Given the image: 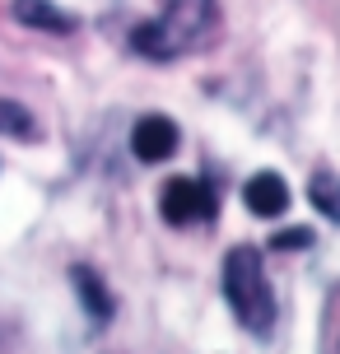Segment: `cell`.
<instances>
[{"mask_svg": "<svg viewBox=\"0 0 340 354\" xmlns=\"http://www.w3.org/2000/svg\"><path fill=\"white\" fill-rule=\"evenodd\" d=\"M215 24H219L215 0H168L159 19H149L131 33V47L144 61H178L215 33Z\"/></svg>", "mask_w": 340, "mask_h": 354, "instance_id": "cell-1", "label": "cell"}, {"mask_svg": "<svg viewBox=\"0 0 340 354\" xmlns=\"http://www.w3.org/2000/svg\"><path fill=\"white\" fill-rule=\"evenodd\" d=\"M224 299H229L243 331L266 336L270 326H275V299H270L266 266H261V252L256 248H233L224 257Z\"/></svg>", "mask_w": 340, "mask_h": 354, "instance_id": "cell-2", "label": "cell"}, {"mask_svg": "<svg viewBox=\"0 0 340 354\" xmlns=\"http://www.w3.org/2000/svg\"><path fill=\"white\" fill-rule=\"evenodd\" d=\"M215 210H219V201L200 177H168V182H163L159 214L173 229H196L205 219H215Z\"/></svg>", "mask_w": 340, "mask_h": 354, "instance_id": "cell-3", "label": "cell"}, {"mask_svg": "<svg viewBox=\"0 0 340 354\" xmlns=\"http://www.w3.org/2000/svg\"><path fill=\"white\" fill-rule=\"evenodd\" d=\"M182 145V131L173 117H163V112H149V117H140V122L131 126V154L140 163H163L173 159Z\"/></svg>", "mask_w": 340, "mask_h": 354, "instance_id": "cell-4", "label": "cell"}, {"mask_svg": "<svg viewBox=\"0 0 340 354\" xmlns=\"http://www.w3.org/2000/svg\"><path fill=\"white\" fill-rule=\"evenodd\" d=\"M243 201L256 219H280L289 210V182L280 173H252L243 187Z\"/></svg>", "mask_w": 340, "mask_h": 354, "instance_id": "cell-5", "label": "cell"}, {"mask_svg": "<svg viewBox=\"0 0 340 354\" xmlns=\"http://www.w3.org/2000/svg\"><path fill=\"white\" fill-rule=\"evenodd\" d=\"M70 284H75V294H79V303H84V313H89L93 326H108L112 322V289L103 284V275L98 270H89V266H75L70 270Z\"/></svg>", "mask_w": 340, "mask_h": 354, "instance_id": "cell-6", "label": "cell"}, {"mask_svg": "<svg viewBox=\"0 0 340 354\" xmlns=\"http://www.w3.org/2000/svg\"><path fill=\"white\" fill-rule=\"evenodd\" d=\"M10 15H15L23 28H42V33H75V28H79V19L66 15L56 0H15Z\"/></svg>", "mask_w": 340, "mask_h": 354, "instance_id": "cell-7", "label": "cell"}, {"mask_svg": "<svg viewBox=\"0 0 340 354\" xmlns=\"http://www.w3.org/2000/svg\"><path fill=\"white\" fill-rule=\"evenodd\" d=\"M308 201H312V205H317L331 224H340V173L317 168V173H312V182H308Z\"/></svg>", "mask_w": 340, "mask_h": 354, "instance_id": "cell-8", "label": "cell"}, {"mask_svg": "<svg viewBox=\"0 0 340 354\" xmlns=\"http://www.w3.org/2000/svg\"><path fill=\"white\" fill-rule=\"evenodd\" d=\"M0 136H15V140H37V122L28 107L19 103H5L0 98Z\"/></svg>", "mask_w": 340, "mask_h": 354, "instance_id": "cell-9", "label": "cell"}, {"mask_svg": "<svg viewBox=\"0 0 340 354\" xmlns=\"http://www.w3.org/2000/svg\"><path fill=\"white\" fill-rule=\"evenodd\" d=\"M270 248L275 252H299V248H312V229H285V233H275L270 238Z\"/></svg>", "mask_w": 340, "mask_h": 354, "instance_id": "cell-10", "label": "cell"}]
</instances>
